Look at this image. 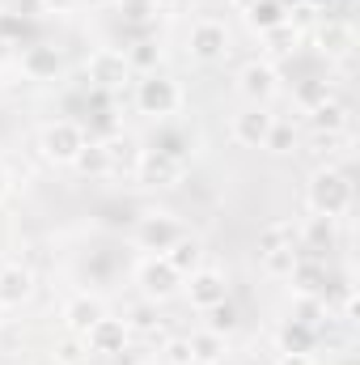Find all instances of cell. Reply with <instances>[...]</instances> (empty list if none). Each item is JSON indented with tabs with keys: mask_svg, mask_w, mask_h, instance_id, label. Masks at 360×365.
Masks as SVG:
<instances>
[{
	"mask_svg": "<svg viewBox=\"0 0 360 365\" xmlns=\"http://www.w3.org/2000/svg\"><path fill=\"white\" fill-rule=\"evenodd\" d=\"M305 200H309V212L318 217H331V221H344L356 204V187L348 179V170L339 166H318L309 175V187H305Z\"/></svg>",
	"mask_w": 360,
	"mask_h": 365,
	"instance_id": "6da1fadb",
	"label": "cell"
},
{
	"mask_svg": "<svg viewBox=\"0 0 360 365\" xmlns=\"http://www.w3.org/2000/svg\"><path fill=\"white\" fill-rule=\"evenodd\" d=\"M182 102H186L182 86L174 77H166V73H144L136 81V110L144 119H153V123H170L182 110Z\"/></svg>",
	"mask_w": 360,
	"mask_h": 365,
	"instance_id": "7a4b0ae2",
	"label": "cell"
},
{
	"mask_svg": "<svg viewBox=\"0 0 360 365\" xmlns=\"http://www.w3.org/2000/svg\"><path fill=\"white\" fill-rule=\"evenodd\" d=\"M85 128L77 119H51L43 132H38V153L51 162V166H73L77 153L85 149Z\"/></svg>",
	"mask_w": 360,
	"mask_h": 365,
	"instance_id": "3957f363",
	"label": "cell"
},
{
	"mask_svg": "<svg viewBox=\"0 0 360 365\" xmlns=\"http://www.w3.org/2000/svg\"><path fill=\"white\" fill-rule=\"evenodd\" d=\"M132 175H136L140 187H149V191H170V187H179L182 182L186 166H182L179 158H170V153H162V149L153 145V149H140Z\"/></svg>",
	"mask_w": 360,
	"mask_h": 365,
	"instance_id": "277c9868",
	"label": "cell"
},
{
	"mask_svg": "<svg viewBox=\"0 0 360 365\" xmlns=\"http://www.w3.org/2000/svg\"><path fill=\"white\" fill-rule=\"evenodd\" d=\"M182 234V221L174 212H144L140 221H136V234H132V242L140 247V251H153V255H166L174 242H179Z\"/></svg>",
	"mask_w": 360,
	"mask_h": 365,
	"instance_id": "5b68a950",
	"label": "cell"
},
{
	"mask_svg": "<svg viewBox=\"0 0 360 365\" xmlns=\"http://www.w3.org/2000/svg\"><path fill=\"white\" fill-rule=\"evenodd\" d=\"M186 51H191V60H199V64L225 60V56H229V26L216 21V17H199V21L186 30Z\"/></svg>",
	"mask_w": 360,
	"mask_h": 365,
	"instance_id": "8992f818",
	"label": "cell"
},
{
	"mask_svg": "<svg viewBox=\"0 0 360 365\" xmlns=\"http://www.w3.org/2000/svg\"><path fill=\"white\" fill-rule=\"evenodd\" d=\"M233 86L246 98V106H268L271 98L280 93V73H275L271 60H246V64L238 68Z\"/></svg>",
	"mask_w": 360,
	"mask_h": 365,
	"instance_id": "52a82bcc",
	"label": "cell"
},
{
	"mask_svg": "<svg viewBox=\"0 0 360 365\" xmlns=\"http://www.w3.org/2000/svg\"><path fill=\"white\" fill-rule=\"evenodd\" d=\"M85 81L93 90H123L132 81V68H127V56L119 47H97L85 60Z\"/></svg>",
	"mask_w": 360,
	"mask_h": 365,
	"instance_id": "ba28073f",
	"label": "cell"
},
{
	"mask_svg": "<svg viewBox=\"0 0 360 365\" xmlns=\"http://www.w3.org/2000/svg\"><path fill=\"white\" fill-rule=\"evenodd\" d=\"M136 284H140V293H144L149 302H170L182 289V276L166 264V255H149V259H140V268H136Z\"/></svg>",
	"mask_w": 360,
	"mask_h": 365,
	"instance_id": "9c48e42d",
	"label": "cell"
},
{
	"mask_svg": "<svg viewBox=\"0 0 360 365\" xmlns=\"http://www.w3.org/2000/svg\"><path fill=\"white\" fill-rule=\"evenodd\" d=\"M182 293L195 310H208V306L229 297V276L221 268H195L191 276H182Z\"/></svg>",
	"mask_w": 360,
	"mask_h": 365,
	"instance_id": "30bf717a",
	"label": "cell"
},
{
	"mask_svg": "<svg viewBox=\"0 0 360 365\" xmlns=\"http://www.w3.org/2000/svg\"><path fill=\"white\" fill-rule=\"evenodd\" d=\"M314 47H318V56H327V60H335V64H348L352 51H356V30H352V21L327 17V21L314 30Z\"/></svg>",
	"mask_w": 360,
	"mask_h": 365,
	"instance_id": "8fae6325",
	"label": "cell"
},
{
	"mask_svg": "<svg viewBox=\"0 0 360 365\" xmlns=\"http://www.w3.org/2000/svg\"><path fill=\"white\" fill-rule=\"evenodd\" d=\"M17 68L26 81H55L64 68V56L51 43H26V47H17Z\"/></svg>",
	"mask_w": 360,
	"mask_h": 365,
	"instance_id": "7c38bea8",
	"label": "cell"
},
{
	"mask_svg": "<svg viewBox=\"0 0 360 365\" xmlns=\"http://www.w3.org/2000/svg\"><path fill=\"white\" fill-rule=\"evenodd\" d=\"M127 340H132L127 323L123 319H110V314H102L90 331H85V349H90L93 357H119L127 349Z\"/></svg>",
	"mask_w": 360,
	"mask_h": 365,
	"instance_id": "4fadbf2b",
	"label": "cell"
},
{
	"mask_svg": "<svg viewBox=\"0 0 360 365\" xmlns=\"http://www.w3.org/2000/svg\"><path fill=\"white\" fill-rule=\"evenodd\" d=\"M102 314H106V306H102V297H93V293H73V297L60 306L64 331H68V336H81V340H85V331H90Z\"/></svg>",
	"mask_w": 360,
	"mask_h": 365,
	"instance_id": "5bb4252c",
	"label": "cell"
},
{
	"mask_svg": "<svg viewBox=\"0 0 360 365\" xmlns=\"http://www.w3.org/2000/svg\"><path fill=\"white\" fill-rule=\"evenodd\" d=\"M271 123H275V115H271L268 106H246V110H238L233 115V140L242 145V149H263V140H268Z\"/></svg>",
	"mask_w": 360,
	"mask_h": 365,
	"instance_id": "9a60e30c",
	"label": "cell"
},
{
	"mask_svg": "<svg viewBox=\"0 0 360 365\" xmlns=\"http://www.w3.org/2000/svg\"><path fill=\"white\" fill-rule=\"evenodd\" d=\"M34 297V272L26 264H0V310H21Z\"/></svg>",
	"mask_w": 360,
	"mask_h": 365,
	"instance_id": "2e32d148",
	"label": "cell"
},
{
	"mask_svg": "<svg viewBox=\"0 0 360 365\" xmlns=\"http://www.w3.org/2000/svg\"><path fill=\"white\" fill-rule=\"evenodd\" d=\"M288 289H292V297H327V268L318 259L301 255L292 276H288Z\"/></svg>",
	"mask_w": 360,
	"mask_h": 365,
	"instance_id": "e0dca14e",
	"label": "cell"
},
{
	"mask_svg": "<svg viewBox=\"0 0 360 365\" xmlns=\"http://www.w3.org/2000/svg\"><path fill=\"white\" fill-rule=\"evenodd\" d=\"M186 344H191V357L199 365H225V357H229V336H216L208 327L186 336Z\"/></svg>",
	"mask_w": 360,
	"mask_h": 365,
	"instance_id": "ac0fdd59",
	"label": "cell"
},
{
	"mask_svg": "<svg viewBox=\"0 0 360 365\" xmlns=\"http://www.w3.org/2000/svg\"><path fill=\"white\" fill-rule=\"evenodd\" d=\"M166 264H170L179 276H191L195 268H203V242H199L195 234H182L179 242L166 251Z\"/></svg>",
	"mask_w": 360,
	"mask_h": 365,
	"instance_id": "d6986e66",
	"label": "cell"
},
{
	"mask_svg": "<svg viewBox=\"0 0 360 365\" xmlns=\"http://www.w3.org/2000/svg\"><path fill=\"white\" fill-rule=\"evenodd\" d=\"M297 247L301 251H327V247H335V221L314 212L305 225H297Z\"/></svg>",
	"mask_w": 360,
	"mask_h": 365,
	"instance_id": "ffe728a7",
	"label": "cell"
},
{
	"mask_svg": "<svg viewBox=\"0 0 360 365\" xmlns=\"http://www.w3.org/2000/svg\"><path fill=\"white\" fill-rule=\"evenodd\" d=\"M73 170H77V175H85V179H106V175H115L110 153H106V145H102V140H85V149L77 153Z\"/></svg>",
	"mask_w": 360,
	"mask_h": 365,
	"instance_id": "44dd1931",
	"label": "cell"
},
{
	"mask_svg": "<svg viewBox=\"0 0 360 365\" xmlns=\"http://www.w3.org/2000/svg\"><path fill=\"white\" fill-rule=\"evenodd\" d=\"M348 123H352V110L344 102H335V98H327L322 106L309 110V128L314 132H348Z\"/></svg>",
	"mask_w": 360,
	"mask_h": 365,
	"instance_id": "7402d4cb",
	"label": "cell"
},
{
	"mask_svg": "<svg viewBox=\"0 0 360 365\" xmlns=\"http://www.w3.org/2000/svg\"><path fill=\"white\" fill-rule=\"evenodd\" d=\"M284 21H288V13H284L280 0H250L246 4V26L259 30V34H268L275 26H284Z\"/></svg>",
	"mask_w": 360,
	"mask_h": 365,
	"instance_id": "603a6c76",
	"label": "cell"
},
{
	"mask_svg": "<svg viewBox=\"0 0 360 365\" xmlns=\"http://www.w3.org/2000/svg\"><path fill=\"white\" fill-rule=\"evenodd\" d=\"M280 353H318V331L297 323V319H288L280 327Z\"/></svg>",
	"mask_w": 360,
	"mask_h": 365,
	"instance_id": "cb8c5ba5",
	"label": "cell"
},
{
	"mask_svg": "<svg viewBox=\"0 0 360 365\" xmlns=\"http://www.w3.org/2000/svg\"><path fill=\"white\" fill-rule=\"evenodd\" d=\"M123 56H127V68L144 77V73H157V64H162V43H157V38H136Z\"/></svg>",
	"mask_w": 360,
	"mask_h": 365,
	"instance_id": "d4e9b609",
	"label": "cell"
},
{
	"mask_svg": "<svg viewBox=\"0 0 360 365\" xmlns=\"http://www.w3.org/2000/svg\"><path fill=\"white\" fill-rule=\"evenodd\" d=\"M284 247H297V225H292V221H268V225L259 230V255L284 251Z\"/></svg>",
	"mask_w": 360,
	"mask_h": 365,
	"instance_id": "484cf974",
	"label": "cell"
},
{
	"mask_svg": "<svg viewBox=\"0 0 360 365\" xmlns=\"http://www.w3.org/2000/svg\"><path fill=\"white\" fill-rule=\"evenodd\" d=\"M263 149L275 153V158H288V153H297V128L288 123V119H275L268 132V140H263Z\"/></svg>",
	"mask_w": 360,
	"mask_h": 365,
	"instance_id": "4316f807",
	"label": "cell"
},
{
	"mask_svg": "<svg viewBox=\"0 0 360 365\" xmlns=\"http://www.w3.org/2000/svg\"><path fill=\"white\" fill-rule=\"evenodd\" d=\"M263 259V272L271 280H288L292 268H297V259H301V247H284V251H268V255H259Z\"/></svg>",
	"mask_w": 360,
	"mask_h": 365,
	"instance_id": "83f0119b",
	"label": "cell"
},
{
	"mask_svg": "<svg viewBox=\"0 0 360 365\" xmlns=\"http://www.w3.org/2000/svg\"><path fill=\"white\" fill-rule=\"evenodd\" d=\"M123 323H127V331H149V336H153V331L162 327V319H157V302H149V297H144L140 306H132V310H127V319H123Z\"/></svg>",
	"mask_w": 360,
	"mask_h": 365,
	"instance_id": "f1b7e54d",
	"label": "cell"
},
{
	"mask_svg": "<svg viewBox=\"0 0 360 365\" xmlns=\"http://www.w3.org/2000/svg\"><path fill=\"white\" fill-rule=\"evenodd\" d=\"M106 145V153H110V166L119 170L123 162L127 166H136V158H140V149H136V140L127 136V132H119V136H110V140H102Z\"/></svg>",
	"mask_w": 360,
	"mask_h": 365,
	"instance_id": "f546056e",
	"label": "cell"
},
{
	"mask_svg": "<svg viewBox=\"0 0 360 365\" xmlns=\"http://www.w3.org/2000/svg\"><path fill=\"white\" fill-rule=\"evenodd\" d=\"M203 314H208V331H216V336H229V331L238 327V310H233V302H229V297H225V302H216V306H208Z\"/></svg>",
	"mask_w": 360,
	"mask_h": 365,
	"instance_id": "4dcf8cb0",
	"label": "cell"
},
{
	"mask_svg": "<svg viewBox=\"0 0 360 365\" xmlns=\"http://www.w3.org/2000/svg\"><path fill=\"white\" fill-rule=\"evenodd\" d=\"M115 9H119V17L132 21V26H144V21H153V17L162 13L157 0H115Z\"/></svg>",
	"mask_w": 360,
	"mask_h": 365,
	"instance_id": "1f68e13d",
	"label": "cell"
},
{
	"mask_svg": "<svg viewBox=\"0 0 360 365\" xmlns=\"http://www.w3.org/2000/svg\"><path fill=\"white\" fill-rule=\"evenodd\" d=\"M85 361H90V349H85L81 336H64L55 344V365H85Z\"/></svg>",
	"mask_w": 360,
	"mask_h": 365,
	"instance_id": "d6a6232c",
	"label": "cell"
},
{
	"mask_svg": "<svg viewBox=\"0 0 360 365\" xmlns=\"http://www.w3.org/2000/svg\"><path fill=\"white\" fill-rule=\"evenodd\" d=\"M263 43H268L271 56H288V51L297 47V26H292V21L275 26V30H268V34H263Z\"/></svg>",
	"mask_w": 360,
	"mask_h": 365,
	"instance_id": "836d02e7",
	"label": "cell"
},
{
	"mask_svg": "<svg viewBox=\"0 0 360 365\" xmlns=\"http://www.w3.org/2000/svg\"><path fill=\"white\" fill-rule=\"evenodd\" d=\"M157 365H195L186 336H170V340H162V361Z\"/></svg>",
	"mask_w": 360,
	"mask_h": 365,
	"instance_id": "e575fe53",
	"label": "cell"
},
{
	"mask_svg": "<svg viewBox=\"0 0 360 365\" xmlns=\"http://www.w3.org/2000/svg\"><path fill=\"white\" fill-rule=\"evenodd\" d=\"M327 98H331V81H305V86L297 90V106L309 115V110H314V106H322Z\"/></svg>",
	"mask_w": 360,
	"mask_h": 365,
	"instance_id": "d590c367",
	"label": "cell"
},
{
	"mask_svg": "<svg viewBox=\"0 0 360 365\" xmlns=\"http://www.w3.org/2000/svg\"><path fill=\"white\" fill-rule=\"evenodd\" d=\"M21 34H26V21L13 13V9H0V43H21Z\"/></svg>",
	"mask_w": 360,
	"mask_h": 365,
	"instance_id": "8d00e7d4",
	"label": "cell"
},
{
	"mask_svg": "<svg viewBox=\"0 0 360 365\" xmlns=\"http://www.w3.org/2000/svg\"><path fill=\"white\" fill-rule=\"evenodd\" d=\"M13 13L21 21H38V17H47V0H13Z\"/></svg>",
	"mask_w": 360,
	"mask_h": 365,
	"instance_id": "74e56055",
	"label": "cell"
},
{
	"mask_svg": "<svg viewBox=\"0 0 360 365\" xmlns=\"http://www.w3.org/2000/svg\"><path fill=\"white\" fill-rule=\"evenodd\" d=\"M280 365H314V353H280Z\"/></svg>",
	"mask_w": 360,
	"mask_h": 365,
	"instance_id": "f35d334b",
	"label": "cell"
},
{
	"mask_svg": "<svg viewBox=\"0 0 360 365\" xmlns=\"http://www.w3.org/2000/svg\"><path fill=\"white\" fill-rule=\"evenodd\" d=\"M301 9H305V13H331L335 0H301Z\"/></svg>",
	"mask_w": 360,
	"mask_h": 365,
	"instance_id": "ab89813d",
	"label": "cell"
},
{
	"mask_svg": "<svg viewBox=\"0 0 360 365\" xmlns=\"http://www.w3.org/2000/svg\"><path fill=\"white\" fill-rule=\"evenodd\" d=\"M77 0H47V13H73Z\"/></svg>",
	"mask_w": 360,
	"mask_h": 365,
	"instance_id": "60d3db41",
	"label": "cell"
},
{
	"mask_svg": "<svg viewBox=\"0 0 360 365\" xmlns=\"http://www.w3.org/2000/svg\"><path fill=\"white\" fill-rule=\"evenodd\" d=\"M9 60H17V51H13V43H0V64H9Z\"/></svg>",
	"mask_w": 360,
	"mask_h": 365,
	"instance_id": "b9f144b4",
	"label": "cell"
},
{
	"mask_svg": "<svg viewBox=\"0 0 360 365\" xmlns=\"http://www.w3.org/2000/svg\"><path fill=\"white\" fill-rule=\"evenodd\" d=\"M4 195H9V166L0 162V200H4Z\"/></svg>",
	"mask_w": 360,
	"mask_h": 365,
	"instance_id": "7bdbcfd3",
	"label": "cell"
},
{
	"mask_svg": "<svg viewBox=\"0 0 360 365\" xmlns=\"http://www.w3.org/2000/svg\"><path fill=\"white\" fill-rule=\"evenodd\" d=\"M136 365H157V361H136Z\"/></svg>",
	"mask_w": 360,
	"mask_h": 365,
	"instance_id": "ee69618b",
	"label": "cell"
},
{
	"mask_svg": "<svg viewBox=\"0 0 360 365\" xmlns=\"http://www.w3.org/2000/svg\"><path fill=\"white\" fill-rule=\"evenodd\" d=\"M195 365H199V361H195Z\"/></svg>",
	"mask_w": 360,
	"mask_h": 365,
	"instance_id": "f6af8a7d",
	"label": "cell"
}]
</instances>
